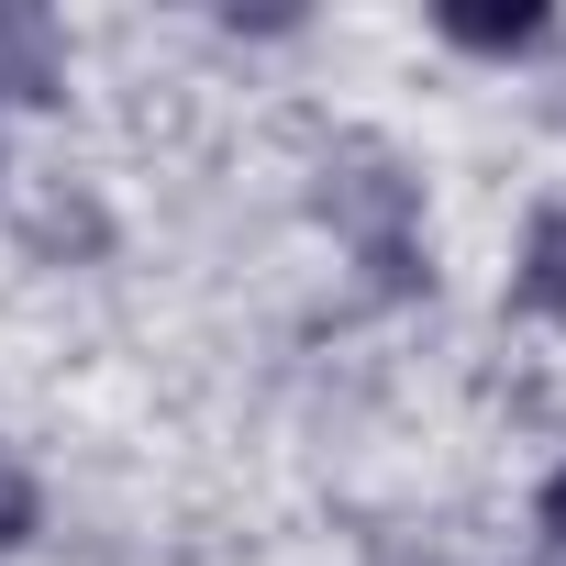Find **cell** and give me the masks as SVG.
<instances>
[{
  "label": "cell",
  "mask_w": 566,
  "mask_h": 566,
  "mask_svg": "<svg viewBox=\"0 0 566 566\" xmlns=\"http://www.w3.org/2000/svg\"><path fill=\"white\" fill-rule=\"evenodd\" d=\"M334 211H345V233L367 244V266H378V290H411L422 277V233H411V189L378 167V156H356L345 178H334Z\"/></svg>",
  "instance_id": "obj_1"
},
{
  "label": "cell",
  "mask_w": 566,
  "mask_h": 566,
  "mask_svg": "<svg viewBox=\"0 0 566 566\" xmlns=\"http://www.w3.org/2000/svg\"><path fill=\"white\" fill-rule=\"evenodd\" d=\"M0 101H56V23L0 0Z\"/></svg>",
  "instance_id": "obj_2"
},
{
  "label": "cell",
  "mask_w": 566,
  "mask_h": 566,
  "mask_svg": "<svg viewBox=\"0 0 566 566\" xmlns=\"http://www.w3.org/2000/svg\"><path fill=\"white\" fill-rule=\"evenodd\" d=\"M511 301L522 312H566V211H533V244H522Z\"/></svg>",
  "instance_id": "obj_3"
},
{
  "label": "cell",
  "mask_w": 566,
  "mask_h": 566,
  "mask_svg": "<svg viewBox=\"0 0 566 566\" xmlns=\"http://www.w3.org/2000/svg\"><path fill=\"white\" fill-rule=\"evenodd\" d=\"M444 34L478 56H511V45H544V12H444Z\"/></svg>",
  "instance_id": "obj_4"
},
{
  "label": "cell",
  "mask_w": 566,
  "mask_h": 566,
  "mask_svg": "<svg viewBox=\"0 0 566 566\" xmlns=\"http://www.w3.org/2000/svg\"><path fill=\"white\" fill-rule=\"evenodd\" d=\"M23 533H34V478H23L12 455H0V555H12Z\"/></svg>",
  "instance_id": "obj_5"
},
{
  "label": "cell",
  "mask_w": 566,
  "mask_h": 566,
  "mask_svg": "<svg viewBox=\"0 0 566 566\" xmlns=\"http://www.w3.org/2000/svg\"><path fill=\"white\" fill-rule=\"evenodd\" d=\"M544 533H555V555H566V467H555V489H544Z\"/></svg>",
  "instance_id": "obj_6"
}]
</instances>
